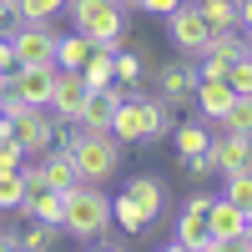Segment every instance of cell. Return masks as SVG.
<instances>
[{
  "label": "cell",
  "mask_w": 252,
  "mask_h": 252,
  "mask_svg": "<svg viewBox=\"0 0 252 252\" xmlns=\"http://www.w3.org/2000/svg\"><path fill=\"white\" fill-rule=\"evenodd\" d=\"M61 146L71 152L76 177H81V182L106 187V182L121 172V152H126V146H121L111 131H86V126H76V131H66V136H61Z\"/></svg>",
  "instance_id": "obj_1"
},
{
  "label": "cell",
  "mask_w": 252,
  "mask_h": 252,
  "mask_svg": "<svg viewBox=\"0 0 252 252\" xmlns=\"http://www.w3.org/2000/svg\"><path fill=\"white\" fill-rule=\"evenodd\" d=\"M106 227H111V197H106V187L76 182L71 192L61 197V232H66V237H76V242H96Z\"/></svg>",
  "instance_id": "obj_2"
},
{
  "label": "cell",
  "mask_w": 252,
  "mask_h": 252,
  "mask_svg": "<svg viewBox=\"0 0 252 252\" xmlns=\"http://www.w3.org/2000/svg\"><path fill=\"white\" fill-rule=\"evenodd\" d=\"M66 15L86 40H96L106 51H121V40H126V5L121 0H66Z\"/></svg>",
  "instance_id": "obj_3"
},
{
  "label": "cell",
  "mask_w": 252,
  "mask_h": 252,
  "mask_svg": "<svg viewBox=\"0 0 252 252\" xmlns=\"http://www.w3.org/2000/svg\"><path fill=\"white\" fill-rule=\"evenodd\" d=\"M10 136L20 141V152H26V157H46L51 146L61 141V121H56L51 106H26V111L10 121Z\"/></svg>",
  "instance_id": "obj_4"
},
{
  "label": "cell",
  "mask_w": 252,
  "mask_h": 252,
  "mask_svg": "<svg viewBox=\"0 0 252 252\" xmlns=\"http://www.w3.org/2000/svg\"><path fill=\"white\" fill-rule=\"evenodd\" d=\"M207 232L217 237V247H237V252H247V242H252L247 212H242L237 202H227V197H217L212 207H207Z\"/></svg>",
  "instance_id": "obj_5"
},
{
  "label": "cell",
  "mask_w": 252,
  "mask_h": 252,
  "mask_svg": "<svg viewBox=\"0 0 252 252\" xmlns=\"http://www.w3.org/2000/svg\"><path fill=\"white\" fill-rule=\"evenodd\" d=\"M161 20H166V31H172L177 51H187V56H202V46H207V35H212V26L202 20L197 0H192V5H187V0H177V10H172V15H161Z\"/></svg>",
  "instance_id": "obj_6"
},
{
  "label": "cell",
  "mask_w": 252,
  "mask_h": 252,
  "mask_svg": "<svg viewBox=\"0 0 252 252\" xmlns=\"http://www.w3.org/2000/svg\"><path fill=\"white\" fill-rule=\"evenodd\" d=\"M86 96H91V86L81 81V71H61V66H56V86H51V101H46V106L56 111L61 126H76L81 106H86Z\"/></svg>",
  "instance_id": "obj_7"
},
{
  "label": "cell",
  "mask_w": 252,
  "mask_h": 252,
  "mask_svg": "<svg viewBox=\"0 0 252 252\" xmlns=\"http://www.w3.org/2000/svg\"><path fill=\"white\" fill-rule=\"evenodd\" d=\"M51 86H56V66H15L5 76V91H15L26 106H46Z\"/></svg>",
  "instance_id": "obj_8"
},
{
  "label": "cell",
  "mask_w": 252,
  "mask_h": 252,
  "mask_svg": "<svg viewBox=\"0 0 252 252\" xmlns=\"http://www.w3.org/2000/svg\"><path fill=\"white\" fill-rule=\"evenodd\" d=\"M232 86H227V76H197V86H192V101H197V111L207 121H217L227 106H232Z\"/></svg>",
  "instance_id": "obj_9"
},
{
  "label": "cell",
  "mask_w": 252,
  "mask_h": 252,
  "mask_svg": "<svg viewBox=\"0 0 252 252\" xmlns=\"http://www.w3.org/2000/svg\"><path fill=\"white\" fill-rule=\"evenodd\" d=\"M207 157L217 161V172H237V166H252V136H237V131H222L212 136Z\"/></svg>",
  "instance_id": "obj_10"
},
{
  "label": "cell",
  "mask_w": 252,
  "mask_h": 252,
  "mask_svg": "<svg viewBox=\"0 0 252 252\" xmlns=\"http://www.w3.org/2000/svg\"><path fill=\"white\" fill-rule=\"evenodd\" d=\"M121 192H126V197H131L141 212H146V222H157V217L166 212V182H161V177H152V172H146V177H131Z\"/></svg>",
  "instance_id": "obj_11"
},
{
  "label": "cell",
  "mask_w": 252,
  "mask_h": 252,
  "mask_svg": "<svg viewBox=\"0 0 252 252\" xmlns=\"http://www.w3.org/2000/svg\"><path fill=\"white\" fill-rule=\"evenodd\" d=\"M172 247H177V252H222V247H217V237L207 232V217H197V212H182Z\"/></svg>",
  "instance_id": "obj_12"
},
{
  "label": "cell",
  "mask_w": 252,
  "mask_h": 252,
  "mask_svg": "<svg viewBox=\"0 0 252 252\" xmlns=\"http://www.w3.org/2000/svg\"><path fill=\"white\" fill-rule=\"evenodd\" d=\"M152 76V51H111V81L121 86H141V81Z\"/></svg>",
  "instance_id": "obj_13"
},
{
  "label": "cell",
  "mask_w": 252,
  "mask_h": 252,
  "mask_svg": "<svg viewBox=\"0 0 252 252\" xmlns=\"http://www.w3.org/2000/svg\"><path fill=\"white\" fill-rule=\"evenodd\" d=\"M35 161H40V177H46L56 192H71V187L81 182V177H76V161H71L66 146H51V152H46V157H35Z\"/></svg>",
  "instance_id": "obj_14"
},
{
  "label": "cell",
  "mask_w": 252,
  "mask_h": 252,
  "mask_svg": "<svg viewBox=\"0 0 252 252\" xmlns=\"http://www.w3.org/2000/svg\"><path fill=\"white\" fill-rule=\"evenodd\" d=\"M66 0H10V15L5 20H20V26H51L61 20Z\"/></svg>",
  "instance_id": "obj_15"
},
{
  "label": "cell",
  "mask_w": 252,
  "mask_h": 252,
  "mask_svg": "<svg viewBox=\"0 0 252 252\" xmlns=\"http://www.w3.org/2000/svg\"><path fill=\"white\" fill-rule=\"evenodd\" d=\"M157 86H161L166 101H187V96H192V86H197V66H187V61L161 66V71H157Z\"/></svg>",
  "instance_id": "obj_16"
},
{
  "label": "cell",
  "mask_w": 252,
  "mask_h": 252,
  "mask_svg": "<svg viewBox=\"0 0 252 252\" xmlns=\"http://www.w3.org/2000/svg\"><path fill=\"white\" fill-rule=\"evenodd\" d=\"M111 227L126 232V237H146V227H152V222H146V212L121 192V197H111Z\"/></svg>",
  "instance_id": "obj_17"
},
{
  "label": "cell",
  "mask_w": 252,
  "mask_h": 252,
  "mask_svg": "<svg viewBox=\"0 0 252 252\" xmlns=\"http://www.w3.org/2000/svg\"><path fill=\"white\" fill-rule=\"evenodd\" d=\"M172 141H177V161H187V157H202L212 146V131L202 121H182V126H172Z\"/></svg>",
  "instance_id": "obj_18"
},
{
  "label": "cell",
  "mask_w": 252,
  "mask_h": 252,
  "mask_svg": "<svg viewBox=\"0 0 252 252\" xmlns=\"http://www.w3.org/2000/svg\"><path fill=\"white\" fill-rule=\"evenodd\" d=\"M91 46H96V40H86L81 31L61 35V40H56V66H61V71H81V61L91 56Z\"/></svg>",
  "instance_id": "obj_19"
},
{
  "label": "cell",
  "mask_w": 252,
  "mask_h": 252,
  "mask_svg": "<svg viewBox=\"0 0 252 252\" xmlns=\"http://www.w3.org/2000/svg\"><path fill=\"white\" fill-rule=\"evenodd\" d=\"M227 187H222V197L227 202H237L242 212H252V166H237V172H217Z\"/></svg>",
  "instance_id": "obj_20"
},
{
  "label": "cell",
  "mask_w": 252,
  "mask_h": 252,
  "mask_svg": "<svg viewBox=\"0 0 252 252\" xmlns=\"http://www.w3.org/2000/svg\"><path fill=\"white\" fill-rule=\"evenodd\" d=\"M197 10L212 31H242L237 26V0H197Z\"/></svg>",
  "instance_id": "obj_21"
},
{
  "label": "cell",
  "mask_w": 252,
  "mask_h": 252,
  "mask_svg": "<svg viewBox=\"0 0 252 252\" xmlns=\"http://www.w3.org/2000/svg\"><path fill=\"white\" fill-rule=\"evenodd\" d=\"M81 81H86L91 91L111 81V51H106V46H91V56L81 61Z\"/></svg>",
  "instance_id": "obj_22"
},
{
  "label": "cell",
  "mask_w": 252,
  "mask_h": 252,
  "mask_svg": "<svg viewBox=\"0 0 252 252\" xmlns=\"http://www.w3.org/2000/svg\"><path fill=\"white\" fill-rule=\"evenodd\" d=\"M222 131H237V136H252V96H232V106L222 116Z\"/></svg>",
  "instance_id": "obj_23"
},
{
  "label": "cell",
  "mask_w": 252,
  "mask_h": 252,
  "mask_svg": "<svg viewBox=\"0 0 252 252\" xmlns=\"http://www.w3.org/2000/svg\"><path fill=\"white\" fill-rule=\"evenodd\" d=\"M56 242H61V227H56V222H35V217H31V227L20 232V247H26V252H46V247H56Z\"/></svg>",
  "instance_id": "obj_24"
},
{
  "label": "cell",
  "mask_w": 252,
  "mask_h": 252,
  "mask_svg": "<svg viewBox=\"0 0 252 252\" xmlns=\"http://www.w3.org/2000/svg\"><path fill=\"white\" fill-rule=\"evenodd\" d=\"M20 202H26V182H20V172H0V212H26V207H20Z\"/></svg>",
  "instance_id": "obj_25"
},
{
  "label": "cell",
  "mask_w": 252,
  "mask_h": 252,
  "mask_svg": "<svg viewBox=\"0 0 252 252\" xmlns=\"http://www.w3.org/2000/svg\"><path fill=\"white\" fill-rule=\"evenodd\" d=\"M227 86H232L237 96H252V56H247V51L227 66Z\"/></svg>",
  "instance_id": "obj_26"
},
{
  "label": "cell",
  "mask_w": 252,
  "mask_h": 252,
  "mask_svg": "<svg viewBox=\"0 0 252 252\" xmlns=\"http://www.w3.org/2000/svg\"><path fill=\"white\" fill-rule=\"evenodd\" d=\"M31 157L20 152V141L10 136V141H0V172H20V166H26Z\"/></svg>",
  "instance_id": "obj_27"
},
{
  "label": "cell",
  "mask_w": 252,
  "mask_h": 252,
  "mask_svg": "<svg viewBox=\"0 0 252 252\" xmlns=\"http://www.w3.org/2000/svg\"><path fill=\"white\" fill-rule=\"evenodd\" d=\"M182 166H187V177H192V182H212V177H217V161L207 157V152H202V157H187Z\"/></svg>",
  "instance_id": "obj_28"
},
{
  "label": "cell",
  "mask_w": 252,
  "mask_h": 252,
  "mask_svg": "<svg viewBox=\"0 0 252 252\" xmlns=\"http://www.w3.org/2000/svg\"><path fill=\"white\" fill-rule=\"evenodd\" d=\"M217 197L212 192H197V197H187V207H182V212H197V217H207V207H212Z\"/></svg>",
  "instance_id": "obj_29"
},
{
  "label": "cell",
  "mask_w": 252,
  "mask_h": 252,
  "mask_svg": "<svg viewBox=\"0 0 252 252\" xmlns=\"http://www.w3.org/2000/svg\"><path fill=\"white\" fill-rule=\"evenodd\" d=\"M177 0H141V15H172Z\"/></svg>",
  "instance_id": "obj_30"
},
{
  "label": "cell",
  "mask_w": 252,
  "mask_h": 252,
  "mask_svg": "<svg viewBox=\"0 0 252 252\" xmlns=\"http://www.w3.org/2000/svg\"><path fill=\"white\" fill-rule=\"evenodd\" d=\"M15 71V51H10V40L0 35V76H10Z\"/></svg>",
  "instance_id": "obj_31"
},
{
  "label": "cell",
  "mask_w": 252,
  "mask_h": 252,
  "mask_svg": "<svg viewBox=\"0 0 252 252\" xmlns=\"http://www.w3.org/2000/svg\"><path fill=\"white\" fill-rule=\"evenodd\" d=\"M237 26L252 31V0H237Z\"/></svg>",
  "instance_id": "obj_32"
},
{
  "label": "cell",
  "mask_w": 252,
  "mask_h": 252,
  "mask_svg": "<svg viewBox=\"0 0 252 252\" xmlns=\"http://www.w3.org/2000/svg\"><path fill=\"white\" fill-rule=\"evenodd\" d=\"M242 46H247V56H252V31H242Z\"/></svg>",
  "instance_id": "obj_33"
},
{
  "label": "cell",
  "mask_w": 252,
  "mask_h": 252,
  "mask_svg": "<svg viewBox=\"0 0 252 252\" xmlns=\"http://www.w3.org/2000/svg\"><path fill=\"white\" fill-rule=\"evenodd\" d=\"M5 15H10V0H0V20H5Z\"/></svg>",
  "instance_id": "obj_34"
},
{
  "label": "cell",
  "mask_w": 252,
  "mask_h": 252,
  "mask_svg": "<svg viewBox=\"0 0 252 252\" xmlns=\"http://www.w3.org/2000/svg\"><path fill=\"white\" fill-rule=\"evenodd\" d=\"M121 5H126V10H141V0H121Z\"/></svg>",
  "instance_id": "obj_35"
},
{
  "label": "cell",
  "mask_w": 252,
  "mask_h": 252,
  "mask_svg": "<svg viewBox=\"0 0 252 252\" xmlns=\"http://www.w3.org/2000/svg\"><path fill=\"white\" fill-rule=\"evenodd\" d=\"M5 222H10V217H5V212H0V227H5Z\"/></svg>",
  "instance_id": "obj_36"
},
{
  "label": "cell",
  "mask_w": 252,
  "mask_h": 252,
  "mask_svg": "<svg viewBox=\"0 0 252 252\" xmlns=\"http://www.w3.org/2000/svg\"><path fill=\"white\" fill-rule=\"evenodd\" d=\"M0 91H5V76H0Z\"/></svg>",
  "instance_id": "obj_37"
}]
</instances>
